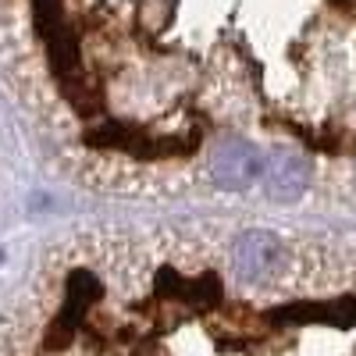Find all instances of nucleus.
<instances>
[{
    "instance_id": "f257e3e1",
    "label": "nucleus",
    "mask_w": 356,
    "mask_h": 356,
    "mask_svg": "<svg viewBox=\"0 0 356 356\" xmlns=\"http://www.w3.org/2000/svg\"><path fill=\"white\" fill-rule=\"evenodd\" d=\"M0 29L11 97L79 186L186 196L235 143L314 175L332 150L349 0H4Z\"/></svg>"
},
{
    "instance_id": "f03ea898",
    "label": "nucleus",
    "mask_w": 356,
    "mask_h": 356,
    "mask_svg": "<svg viewBox=\"0 0 356 356\" xmlns=\"http://www.w3.org/2000/svg\"><path fill=\"white\" fill-rule=\"evenodd\" d=\"M260 186L267 200L275 203H300L303 196L314 193V164L296 146H275V150H267Z\"/></svg>"
}]
</instances>
